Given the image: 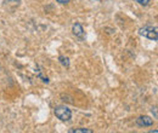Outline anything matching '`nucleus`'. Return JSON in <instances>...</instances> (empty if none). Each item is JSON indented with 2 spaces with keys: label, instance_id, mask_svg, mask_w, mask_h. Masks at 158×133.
<instances>
[{
  "label": "nucleus",
  "instance_id": "1",
  "mask_svg": "<svg viewBox=\"0 0 158 133\" xmlns=\"http://www.w3.org/2000/svg\"><path fill=\"white\" fill-rule=\"evenodd\" d=\"M139 34L142 35V37H145V38L150 39V40H153V41H157L158 39L157 27H152V25H145V27H142L139 30Z\"/></svg>",
  "mask_w": 158,
  "mask_h": 133
},
{
  "label": "nucleus",
  "instance_id": "2",
  "mask_svg": "<svg viewBox=\"0 0 158 133\" xmlns=\"http://www.w3.org/2000/svg\"><path fill=\"white\" fill-rule=\"evenodd\" d=\"M55 115L61 121H68L72 117V111L67 107H57L55 108Z\"/></svg>",
  "mask_w": 158,
  "mask_h": 133
},
{
  "label": "nucleus",
  "instance_id": "3",
  "mask_svg": "<svg viewBox=\"0 0 158 133\" xmlns=\"http://www.w3.org/2000/svg\"><path fill=\"white\" fill-rule=\"evenodd\" d=\"M136 123L140 127H147V126H152L153 125V120L151 117H148V116H140L136 120Z\"/></svg>",
  "mask_w": 158,
  "mask_h": 133
},
{
  "label": "nucleus",
  "instance_id": "4",
  "mask_svg": "<svg viewBox=\"0 0 158 133\" xmlns=\"http://www.w3.org/2000/svg\"><path fill=\"white\" fill-rule=\"evenodd\" d=\"M73 33H74V35H77L79 38H81L83 37V34H84V30H83V27H81V24H79V23H76L74 25H73Z\"/></svg>",
  "mask_w": 158,
  "mask_h": 133
},
{
  "label": "nucleus",
  "instance_id": "5",
  "mask_svg": "<svg viewBox=\"0 0 158 133\" xmlns=\"http://www.w3.org/2000/svg\"><path fill=\"white\" fill-rule=\"evenodd\" d=\"M71 133H93L91 130L89 128H76V130H69Z\"/></svg>",
  "mask_w": 158,
  "mask_h": 133
},
{
  "label": "nucleus",
  "instance_id": "6",
  "mask_svg": "<svg viewBox=\"0 0 158 133\" xmlns=\"http://www.w3.org/2000/svg\"><path fill=\"white\" fill-rule=\"evenodd\" d=\"M61 59V63L64 65V67H68L69 65V62H68V58H64V57H60Z\"/></svg>",
  "mask_w": 158,
  "mask_h": 133
},
{
  "label": "nucleus",
  "instance_id": "7",
  "mask_svg": "<svg viewBox=\"0 0 158 133\" xmlns=\"http://www.w3.org/2000/svg\"><path fill=\"white\" fill-rule=\"evenodd\" d=\"M140 5H142V6H147L150 2H151V0H136Z\"/></svg>",
  "mask_w": 158,
  "mask_h": 133
},
{
  "label": "nucleus",
  "instance_id": "8",
  "mask_svg": "<svg viewBox=\"0 0 158 133\" xmlns=\"http://www.w3.org/2000/svg\"><path fill=\"white\" fill-rule=\"evenodd\" d=\"M56 1H59L60 4H68L69 2V0H56Z\"/></svg>",
  "mask_w": 158,
  "mask_h": 133
},
{
  "label": "nucleus",
  "instance_id": "9",
  "mask_svg": "<svg viewBox=\"0 0 158 133\" xmlns=\"http://www.w3.org/2000/svg\"><path fill=\"white\" fill-rule=\"evenodd\" d=\"M9 1H14V2H16V1H20V0H9Z\"/></svg>",
  "mask_w": 158,
  "mask_h": 133
}]
</instances>
